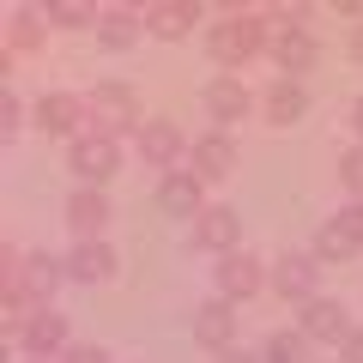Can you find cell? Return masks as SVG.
<instances>
[{
  "mask_svg": "<svg viewBox=\"0 0 363 363\" xmlns=\"http://www.w3.org/2000/svg\"><path fill=\"white\" fill-rule=\"evenodd\" d=\"M85 121H91V133L97 140H116V133H140L145 128V116H140V97H133V85H121V79H109V85H97L85 97Z\"/></svg>",
  "mask_w": 363,
  "mask_h": 363,
  "instance_id": "6da1fadb",
  "label": "cell"
},
{
  "mask_svg": "<svg viewBox=\"0 0 363 363\" xmlns=\"http://www.w3.org/2000/svg\"><path fill=\"white\" fill-rule=\"evenodd\" d=\"M206 49H212V61H218V67H248L260 49H272V37H267V25H260L255 13H230L224 25H212Z\"/></svg>",
  "mask_w": 363,
  "mask_h": 363,
  "instance_id": "7a4b0ae2",
  "label": "cell"
},
{
  "mask_svg": "<svg viewBox=\"0 0 363 363\" xmlns=\"http://www.w3.org/2000/svg\"><path fill=\"white\" fill-rule=\"evenodd\" d=\"M351 255H363V200L339 206L333 218L315 230V260H351Z\"/></svg>",
  "mask_w": 363,
  "mask_h": 363,
  "instance_id": "3957f363",
  "label": "cell"
},
{
  "mask_svg": "<svg viewBox=\"0 0 363 363\" xmlns=\"http://www.w3.org/2000/svg\"><path fill=\"white\" fill-rule=\"evenodd\" d=\"M67 169L79 176V188H104V182L121 169V145L85 133V140H73V152H67Z\"/></svg>",
  "mask_w": 363,
  "mask_h": 363,
  "instance_id": "277c9868",
  "label": "cell"
},
{
  "mask_svg": "<svg viewBox=\"0 0 363 363\" xmlns=\"http://www.w3.org/2000/svg\"><path fill=\"white\" fill-rule=\"evenodd\" d=\"M297 333L309 339V345H345L357 327L345 321V303H333V297H315V303H303V321H297Z\"/></svg>",
  "mask_w": 363,
  "mask_h": 363,
  "instance_id": "5b68a950",
  "label": "cell"
},
{
  "mask_svg": "<svg viewBox=\"0 0 363 363\" xmlns=\"http://www.w3.org/2000/svg\"><path fill=\"white\" fill-rule=\"evenodd\" d=\"M188 152H194V145L182 140L176 121H145V128H140V157H145L152 169H164V176H176V164H182Z\"/></svg>",
  "mask_w": 363,
  "mask_h": 363,
  "instance_id": "8992f818",
  "label": "cell"
},
{
  "mask_svg": "<svg viewBox=\"0 0 363 363\" xmlns=\"http://www.w3.org/2000/svg\"><path fill=\"white\" fill-rule=\"evenodd\" d=\"M18 345H25L30 357L61 363V357H67V315H55V309H30V321L18 327Z\"/></svg>",
  "mask_w": 363,
  "mask_h": 363,
  "instance_id": "52a82bcc",
  "label": "cell"
},
{
  "mask_svg": "<svg viewBox=\"0 0 363 363\" xmlns=\"http://www.w3.org/2000/svg\"><path fill=\"white\" fill-rule=\"evenodd\" d=\"M272 291L291 303H315L321 297V260L315 255H285L279 267H272Z\"/></svg>",
  "mask_w": 363,
  "mask_h": 363,
  "instance_id": "ba28073f",
  "label": "cell"
},
{
  "mask_svg": "<svg viewBox=\"0 0 363 363\" xmlns=\"http://www.w3.org/2000/svg\"><path fill=\"white\" fill-rule=\"evenodd\" d=\"M272 61H279L285 79H297V73H309V67L321 61V43H315L303 25H279L272 30Z\"/></svg>",
  "mask_w": 363,
  "mask_h": 363,
  "instance_id": "9c48e42d",
  "label": "cell"
},
{
  "mask_svg": "<svg viewBox=\"0 0 363 363\" xmlns=\"http://www.w3.org/2000/svg\"><path fill=\"white\" fill-rule=\"evenodd\" d=\"M188 164H194V176H200V182H224V176L236 169V140H230L224 128L200 133L194 152H188Z\"/></svg>",
  "mask_w": 363,
  "mask_h": 363,
  "instance_id": "30bf717a",
  "label": "cell"
},
{
  "mask_svg": "<svg viewBox=\"0 0 363 363\" xmlns=\"http://www.w3.org/2000/svg\"><path fill=\"white\" fill-rule=\"evenodd\" d=\"M236 236H242L236 206H206L194 218V248H206V255H236Z\"/></svg>",
  "mask_w": 363,
  "mask_h": 363,
  "instance_id": "8fae6325",
  "label": "cell"
},
{
  "mask_svg": "<svg viewBox=\"0 0 363 363\" xmlns=\"http://www.w3.org/2000/svg\"><path fill=\"white\" fill-rule=\"evenodd\" d=\"M260 285H267V272H260L255 255H242V248H236V255L218 260V297H224V303H248Z\"/></svg>",
  "mask_w": 363,
  "mask_h": 363,
  "instance_id": "7c38bea8",
  "label": "cell"
},
{
  "mask_svg": "<svg viewBox=\"0 0 363 363\" xmlns=\"http://www.w3.org/2000/svg\"><path fill=\"white\" fill-rule=\"evenodd\" d=\"M248 109H255V97H248V85H242L236 73H218V79L206 85V116L218 121L224 133H230V121H242Z\"/></svg>",
  "mask_w": 363,
  "mask_h": 363,
  "instance_id": "4fadbf2b",
  "label": "cell"
},
{
  "mask_svg": "<svg viewBox=\"0 0 363 363\" xmlns=\"http://www.w3.org/2000/svg\"><path fill=\"white\" fill-rule=\"evenodd\" d=\"M116 218L104 200V188H73V200H67V224L79 230V242H104V224Z\"/></svg>",
  "mask_w": 363,
  "mask_h": 363,
  "instance_id": "5bb4252c",
  "label": "cell"
},
{
  "mask_svg": "<svg viewBox=\"0 0 363 363\" xmlns=\"http://www.w3.org/2000/svg\"><path fill=\"white\" fill-rule=\"evenodd\" d=\"M200 188H206V182H200L194 169H176V176H164V182H157V206H164L169 218H200V212H206Z\"/></svg>",
  "mask_w": 363,
  "mask_h": 363,
  "instance_id": "9a60e30c",
  "label": "cell"
},
{
  "mask_svg": "<svg viewBox=\"0 0 363 363\" xmlns=\"http://www.w3.org/2000/svg\"><path fill=\"white\" fill-rule=\"evenodd\" d=\"M79 121H85V97H73V91H49V97L37 104V128L49 133V140L79 133Z\"/></svg>",
  "mask_w": 363,
  "mask_h": 363,
  "instance_id": "2e32d148",
  "label": "cell"
},
{
  "mask_svg": "<svg viewBox=\"0 0 363 363\" xmlns=\"http://www.w3.org/2000/svg\"><path fill=\"white\" fill-rule=\"evenodd\" d=\"M194 339L212 345V351H230V339H236V303H224V297L200 303V309H194Z\"/></svg>",
  "mask_w": 363,
  "mask_h": 363,
  "instance_id": "e0dca14e",
  "label": "cell"
},
{
  "mask_svg": "<svg viewBox=\"0 0 363 363\" xmlns=\"http://www.w3.org/2000/svg\"><path fill=\"white\" fill-rule=\"evenodd\" d=\"M200 25V6L194 0H157V6H145V30H152V37H188V30Z\"/></svg>",
  "mask_w": 363,
  "mask_h": 363,
  "instance_id": "ac0fdd59",
  "label": "cell"
},
{
  "mask_svg": "<svg viewBox=\"0 0 363 363\" xmlns=\"http://www.w3.org/2000/svg\"><path fill=\"white\" fill-rule=\"evenodd\" d=\"M109 272H116V248L109 242H79L67 255V279H79V285H104Z\"/></svg>",
  "mask_w": 363,
  "mask_h": 363,
  "instance_id": "d6986e66",
  "label": "cell"
},
{
  "mask_svg": "<svg viewBox=\"0 0 363 363\" xmlns=\"http://www.w3.org/2000/svg\"><path fill=\"white\" fill-rule=\"evenodd\" d=\"M260 109H267V121L291 128V121H303V109H309V91H303L297 79H272V91L260 97Z\"/></svg>",
  "mask_w": 363,
  "mask_h": 363,
  "instance_id": "ffe728a7",
  "label": "cell"
},
{
  "mask_svg": "<svg viewBox=\"0 0 363 363\" xmlns=\"http://www.w3.org/2000/svg\"><path fill=\"white\" fill-rule=\"evenodd\" d=\"M145 30V18L133 13V6H104V18H97V37H104V49H133Z\"/></svg>",
  "mask_w": 363,
  "mask_h": 363,
  "instance_id": "44dd1931",
  "label": "cell"
},
{
  "mask_svg": "<svg viewBox=\"0 0 363 363\" xmlns=\"http://www.w3.org/2000/svg\"><path fill=\"white\" fill-rule=\"evenodd\" d=\"M267 363H309V339L291 333V327H279V333L267 339Z\"/></svg>",
  "mask_w": 363,
  "mask_h": 363,
  "instance_id": "7402d4cb",
  "label": "cell"
},
{
  "mask_svg": "<svg viewBox=\"0 0 363 363\" xmlns=\"http://www.w3.org/2000/svg\"><path fill=\"white\" fill-rule=\"evenodd\" d=\"M97 6L91 0H49V25H97Z\"/></svg>",
  "mask_w": 363,
  "mask_h": 363,
  "instance_id": "603a6c76",
  "label": "cell"
},
{
  "mask_svg": "<svg viewBox=\"0 0 363 363\" xmlns=\"http://www.w3.org/2000/svg\"><path fill=\"white\" fill-rule=\"evenodd\" d=\"M25 128V104H18V91H0V140H13Z\"/></svg>",
  "mask_w": 363,
  "mask_h": 363,
  "instance_id": "cb8c5ba5",
  "label": "cell"
},
{
  "mask_svg": "<svg viewBox=\"0 0 363 363\" xmlns=\"http://www.w3.org/2000/svg\"><path fill=\"white\" fill-rule=\"evenodd\" d=\"M43 43V18L37 13H13V49H37Z\"/></svg>",
  "mask_w": 363,
  "mask_h": 363,
  "instance_id": "d4e9b609",
  "label": "cell"
},
{
  "mask_svg": "<svg viewBox=\"0 0 363 363\" xmlns=\"http://www.w3.org/2000/svg\"><path fill=\"white\" fill-rule=\"evenodd\" d=\"M339 182H345L351 194H357V200H363V145H351V152H345V157H339Z\"/></svg>",
  "mask_w": 363,
  "mask_h": 363,
  "instance_id": "484cf974",
  "label": "cell"
},
{
  "mask_svg": "<svg viewBox=\"0 0 363 363\" xmlns=\"http://www.w3.org/2000/svg\"><path fill=\"white\" fill-rule=\"evenodd\" d=\"M61 363H109V351H104V345H67Z\"/></svg>",
  "mask_w": 363,
  "mask_h": 363,
  "instance_id": "4316f807",
  "label": "cell"
},
{
  "mask_svg": "<svg viewBox=\"0 0 363 363\" xmlns=\"http://www.w3.org/2000/svg\"><path fill=\"white\" fill-rule=\"evenodd\" d=\"M345 363H363V327H357V333L345 339Z\"/></svg>",
  "mask_w": 363,
  "mask_h": 363,
  "instance_id": "83f0119b",
  "label": "cell"
},
{
  "mask_svg": "<svg viewBox=\"0 0 363 363\" xmlns=\"http://www.w3.org/2000/svg\"><path fill=\"white\" fill-rule=\"evenodd\" d=\"M351 128H357V145H363V97L351 104Z\"/></svg>",
  "mask_w": 363,
  "mask_h": 363,
  "instance_id": "f1b7e54d",
  "label": "cell"
},
{
  "mask_svg": "<svg viewBox=\"0 0 363 363\" xmlns=\"http://www.w3.org/2000/svg\"><path fill=\"white\" fill-rule=\"evenodd\" d=\"M224 363H267V357H248V351H224Z\"/></svg>",
  "mask_w": 363,
  "mask_h": 363,
  "instance_id": "f546056e",
  "label": "cell"
},
{
  "mask_svg": "<svg viewBox=\"0 0 363 363\" xmlns=\"http://www.w3.org/2000/svg\"><path fill=\"white\" fill-rule=\"evenodd\" d=\"M351 55H357V61H363V25L351 30Z\"/></svg>",
  "mask_w": 363,
  "mask_h": 363,
  "instance_id": "4dcf8cb0",
  "label": "cell"
},
{
  "mask_svg": "<svg viewBox=\"0 0 363 363\" xmlns=\"http://www.w3.org/2000/svg\"><path fill=\"white\" fill-rule=\"evenodd\" d=\"M30 363H49V357H30Z\"/></svg>",
  "mask_w": 363,
  "mask_h": 363,
  "instance_id": "1f68e13d",
  "label": "cell"
}]
</instances>
